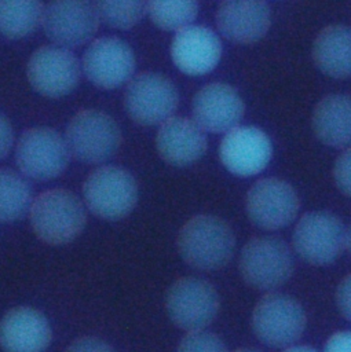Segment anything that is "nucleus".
Segmentation results:
<instances>
[{"mask_svg": "<svg viewBox=\"0 0 351 352\" xmlns=\"http://www.w3.org/2000/svg\"><path fill=\"white\" fill-rule=\"evenodd\" d=\"M176 246L180 257L190 267L200 271H213L231 260L235 236L223 219L212 214H197L179 230Z\"/></svg>", "mask_w": 351, "mask_h": 352, "instance_id": "f257e3e1", "label": "nucleus"}, {"mask_svg": "<svg viewBox=\"0 0 351 352\" xmlns=\"http://www.w3.org/2000/svg\"><path fill=\"white\" fill-rule=\"evenodd\" d=\"M29 214L33 232L48 245L74 241L87 221L83 202L65 188H51L39 194L33 199Z\"/></svg>", "mask_w": 351, "mask_h": 352, "instance_id": "f03ea898", "label": "nucleus"}, {"mask_svg": "<svg viewBox=\"0 0 351 352\" xmlns=\"http://www.w3.org/2000/svg\"><path fill=\"white\" fill-rule=\"evenodd\" d=\"M83 197L95 216L120 220L128 216L138 202V183L127 169L105 165L87 176Z\"/></svg>", "mask_w": 351, "mask_h": 352, "instance_id": "7ed1b4c3", "label": "nucleus"}, {"mask_svg": "<svg viewBox=\"0 0 351 352\" xmlns=\"http://www.w3.org/2000/svg\"><path fill=\"white\" fill-rule=\"evenodd\" d=\"M252 330L266 345L285 348L303 334L307 316L303 305L292 296L271 292L264 294L252 312Z\"/></svg>", "mask_w": 351, "mask_h": 352, "instance_id": "20e7f679", "label": "nucleus"}, {"mask_svg": "<svg viewBox=\"0 0 351 352\" xmlns=\"http://www.w3.org/2000/svg\"><path fill=\"white\" fill-rule=\"evenodd\" d=\"M292 243L295 252L312 265H329L347 248V230L339 216L328 210L304 213L297 221Z\"/></svg>", "mask_w": 351, "mask_h": 352, "instance_id": "39448f33", "label": "nucleus"}, {"mask_svg": "<svg viewBox=\"0 0 351 352\" xmlns=\"http://www.w3.org/2000/svg\"><path fill=\"white\" fill-rule=\"evenodd\" d=\"M65 140L70 154L85 164H99L116 154L121 144L118 124L92 109L77 111L67 124Z\"/></svg>", "mask_w": 351, "mask_h": 352, "instance_id": "423d86ee", "label": "nucleus"}, {"mask_svg": "<svg viewBox=\"0 0 351 352\" xmlns=\"http://www.w3.org/2000/svg\"><path fill=\"white\" fill-rule=\"evenodd\" d=\"M242 279L259 290H273L284 285L293 272L290 248L278 236H255L240 254Z\"/></svg>", "mask_w": 351, "mask_h": 352, "instance_id": "0eeeda50", "label": "nucleus"}, {"mask_svg": "<svg viewBox=\"0 0 351 352\" xmlns=\"http://www.w3.org/2000/svg\"><path fill=\"white\" fill-rule=\"evenodd\" d=\"M179 104L175 84L158 73L143 72L128 81L124 107L131 120L140 125L162 124L172 117Z\"/></svg>", "mask_w": 351, "mask_h": 352, "instance_id": "6e6552de", "label": "nucleus"}, {"mask_svg": "<svg viewBox=\"0 0 351 352\" xmlns=\"http://www.w3.org/2000/svg\"><path fill=\"white\" fill-rule=\"evenodd\" d=\"M220 300L216 289L202 278L176 279L165 296L169 319L187 331L202 330L216 318Z\"/></svg>", "mask_w": 351, "mask_h": 352, "instance_id": "1a4fd4ad", "label": "nucleus"}, {"mask_svg": "<svg viewBox=\"0 0 351 352\" xmlns=\"http://www.w3.org/2000/svg\"><path fill=\"white\" fill-rule=\"evenodd\" d=\"M70 151L66 140L51 128L25 131L15 147L19 170L33 180H51L59 176L69 164Z\"/></svg>", "mask_w": 351, "mask_h": 352, "instance_id": "9d476101", "label": "nucleus"}, {"mask_svg": "<svg viewBox=\"0 0 351 352\" xmlns=\"http://www.w3.org/2000/svg\"><path fill=\"white\" fill-rule=\"evenodd\" d=\"M99 21L92 0H50L44 6L41 25L56 45L76 48L94 37Z\"/></svg>", "mask_w": 351, "mask_h": 352, "instance_id": "9b49d317", "label": "nucleus"}, {"mask_svg": "<svg viewBox=\"0 0 351 352\" xmlns=\"http://www.w3.org/2000/svg\"><path fill=\"white\" fill-rule=\"evenodd\" d=\"M300 201L295 188L278 177L257 180L248 191L245 209L249 220L263 230H279L290 224Z\"/></svg>", "mask_w": 351, "mask_h": 352, "instance_id": "f8f14e48", "label": "nucleus"}, {"mask_svg": "<svg viewBox=\"0 0 351 352\" xmlns=\"http://www.w3.org/2000/svg\"><path fill=\"white\" fill-rule=\"evenodd\" d=\"M28 80L44 96L59 98L72 92L80 80L76 55L59 45H43L29 58Z\"/></svg>", "mask_w": 351, "mask_h": 352, "instance_id": "ddd939ff", "label": "nucleus"}, {"mask_svg": "<svg viewBox=\"0 0 351 352\" xmlns=\"http://www.w3.org/2000/svg\"><path fill=\"white\" fill-rule=\"evenodd\" d=\"M83 72L102 89L117 88L129 81L135 72L134 51L118 37H99L83 55Z\"/></svg>", "mask_w": 351, "mask_h": 352, "instance_id": "4468645a", "label": "nucleus"}, {"mask_svg": "<svg viewBox=\"0 0 351 352\" xmlns=\"http://www.w3.org/2000/svg\"><path fill=\"white\" fill-rule=\"evenodd\" d=\"M273 146L256 126H237L226 133L219 146L222 164L233 175L248 177L262 172L270 162Z\"/></svg>", "mask_w": 351, "mask_h": 352, "instance_id": "2eb2a0df", "label": "nucleus"}, {"mask_svg": "<svg viewBox=\"0 0 351 352\" xmlns=\"http://www.w3.org/2000/svg\"><path fill=\"white\" fill-rule=\"evenodd\" d=\"M194 121L212 133L228 132L240 124L245 113L241 95L233 87L213 82L202 87L193 98Z\"/></svg>", "mask_w": 351, "mask_h": 352, "instance_id": "dca6fc26", "label": "nucleus"}, {"mask_svg": "<svg viewBox=\"0 0 351 352\" xmlns=\"http://www.w3.org/2000/svg\"><path fill=\"white\" fill-rule=\"evenodd\" d=\"M171 56L175 66L184 74H206L220 60L222 41L212 29L202 25H189L173 36Z\"/></svg>", "mask_w": 351, "mask_h": 352, "instance_id": "f3484780", "label": "nucleus"}, {"mask_svg": "<svg viewBox=\"0 0 351 352\" xmlns=\"http://www.w3.org/2000/svg\"><path fill=\"white\" fill-rule=\"evenodd\" d=\"M270 23V7L266 0H222L216 10L219 32L237 44L259 41Z\"/></svg>", "mask_w": 351, "mask_h": 352, "instance_id": "a211bd4d", "label": "nucleus"}, {"mask_svg": "<svg viewBox=\"0 0 351 352\" xmlns=\"http://www.w3.org/2000/svg\"><path fill=\"white\" fill-rule=\"evenodd\" d=\"M45 315L32 307H15L1 319L0 342L6 352H44L51 342Z\"/></svg>", "mask_w": 351, "mask_h": 352, "instance_id": "6ab92c4d", "label": "nucleus"}, {"mask_svg": "<svg viewBox=\"0 0 351 352\" xmlns=\"http://www.w3.org/2000/svg\"><path fill=\"white\" fill-rule=\"evenodd\" d=\"M156 144L165 162L175 166H187L204 155L206 138L204 129L194 120L171 117L161 124Z\"/></svg>", "mask_w": 351, "mask_h": 352, "instance_id": "aec40b11", "label": "nucleus"}, {"mask_svg": "<svg viewBox=\"0 0 351 352\" xmlns=\"http://www.w3.org/2000/svg\"><path fill=\"white\" fill-rule=\"evenodd\" d=\"M315 136L332 147L351 144V95L333 94L318 102L312 113Z\"/></svg>", "mask_w": 351, "mask_h": 352, "instance_id": "412c9836", "label": "nucleus"}, {"mask_svg": "<svg viewBox=\"0 0 351 352\" xmlns=\"http://www.w3.org/2000/svg\"><path fill=\"white\" fill-rule=\"evenodd\" d=\"M312 59L326 76L351 77V26L332 25L322 29L312 44Z\"/></svg>", "mask_w": 351, "mask_h": 352, "instance_id": "4be33fe9", "label": "nucleus"}, {"mask_svg": "<svg viewBox=\"0 0 351 352\" xmlns=\"http://www.w3.org/2000/svg\"><path fill=\"white\" fill-rule=\"evenodd\" d=\"M41 0H0V29L11 40L22 38L36 30L43 21Z\"/></svg>", "mask_w": 351, "mask_h": 352, "instance_id": "5701e85b", "label": "nucleus"}, {"mask_svg": "<svg viewBox=\"0 0 351 352\" xmlns=\"http://www.w3.org/2000/svg\"><path fill=\"white\" fill-rule=\"evenodd\" d=\"M32 188L17 172L3 168L0 173V219L3 223L15 221L32 208Z\"/></svg>", "mask_w": 351, "mask_h": 352, "instance_id": "b1692460", "label": "nucleus"}, {"mask_svg": "<svg viewBox=\"0 0 351 352\" xmlns=\"http://www.w3.org/2000/svg\"><path fill=\"white\" fill-rule=\"evenodd\" d=\"M147 12L158 28L178 32L195 19L198 0H147Z\"/></svg>", "mask_w": 351, "mask_h": 352, "instance_id": "393cba45", "label": "nucleus"}, {"mask_svg": "<svg viewBox=\"0 0 351 352\" xmlns=\"http://www.w3.org/2000/svg\"><path fill=\"white\" fill-rule=\"evenodd\" d=\"M99 19L114 29L134 28L147 11V0H94Z\"/></svg>", "mask_w": 351, "mask_h": 352, "instance_id": "a878e982", "label": "nucleus"}, {"mask_svg": "<svg viewBox=\"0 0 351 352\" xmlns=\"http://www.w3.org/2000/svg\"><path fill=\"white\" fill-rule=\"evenodd\" d=\"M176 352H227L222 338L206 330L187 331L180 340Z\"/></svg>", "mask_w": 351, "mask_h": 352, "instance_id": "bb28decb", "label": "nucleus"}, {"mask_svg": "<svg viewBox=\"0 0 351 352\" xmlns=\"http://www.w3.org/2000/svg\"><path fill=\"white\" fill-rule=\"evenodd\" d=\"M333 179L337 188L351 198V147L337 157L333 166Z\"/></svg>", "mask_w": 351, "mask_h": 352, "instance_id": "cd10ccee", "label": "nucleus"}, {"mask_svg": "<svg viewBox=\"0 0 351 352\" xmlns=\"http://www.w3.org/2000/svg\"><path fill=\"white\" fill-rule=\"evenodd\" d=\"M65 352H114V349L98 337L84 336L70 342Z\"/></svg>", "mask_w": 351, "mask_h": 352, "instance_id": "c85d7f7f", "label": "nucleus"}, {"mask_svg": "<svg viewBox=\"0 0 351 352\" xmlns=\"http://www.w3.org/2000/svg\"><path fill=\"white\" fill-rule=\"evenodd\" d=\"M336 304L343 315L351 323V274L344 276L336 289Z\"/></svg>", "mask_w": 351, "mask_h": 352, "instance_id": "c756f323", "label": "nucleus"}, {"mask_svg": "<svg viewBox=\"0 0 351 352\" xmlns=\"http://www.w3.org/2000/svg\"><path fill=\"white\" fill-rule=\"evenodd\" d=\"M323 352H351V330L333 333L325 342Z\"/></svg>", "mask_w": 351, "mask_h": 352, "instance_id": "7c9ffc66", "label": "nucleus"}, {"mask_svg": "<svg viewBox=\"0 0 351 352\" xmlns=\"http://www.w3.org/2000/svg\"><path fill=\"white\" fill-rule=\"evenodd\" d=\"M11 143H12L11 124L7 120V117L3 114L1 116V158H4L8 154L11 148Z\"/></svg>", "mask_w": 351, "mask_h": 352, "instance_id": "2f4dec72", "label": "nucleus"}, {"mask_svg": "<svg viewBox=\"0 0 351 352\" xmlns=\"http://www.w3.org/2000/svg\"><path fill=\"white\" fill-rule=\"evenodd\" d=\"M284 352H318V351L310 345H290Z\"/></svg>", "mask_w": 351, "mask_h": 352, "instance_id": "473e14b6", "label": "nucleus"}, {"mask_svg": "<svg viewBox=\"0 0 351 352\" xmlns=\"http://www.w3.org/2000/svg\"><path fill=\"white\" fill-rule=\"evenodd\" d=\"M347 249H348V252H350V254H351V226H350V228L347 230Z\"/></svg>", "mask_w": 351, "mask_h": 352, "instance_id": "72a5a7b5", "label": "nucleus"}, {"mask_svg": "<svg viewBox=\"0 0 351 352\" xmlns=\"http://www.w3.org/2000/svg\"><path fill=\"white\" fill-rule=\"evenodd\" d=\"M234 352H262V351L252 349V348H240V349H235Z\"/></svg>", "mask_w": 351, "mask_h": 352, "instance_id": "f704fd0d", "label": "nucleus"}]
</instances>
